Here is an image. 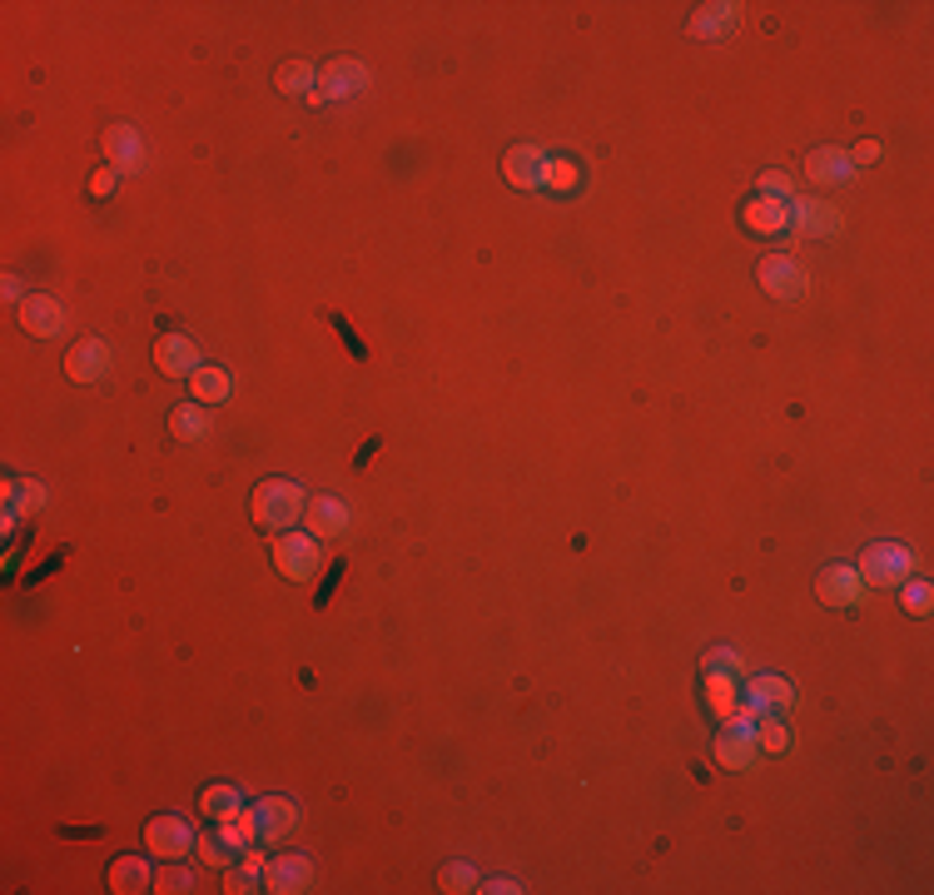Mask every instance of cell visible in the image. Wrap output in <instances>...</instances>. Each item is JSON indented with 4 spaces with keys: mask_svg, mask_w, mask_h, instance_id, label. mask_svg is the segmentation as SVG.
Segmentation results:
<instances>
[{
    "mask_svg": "<svg viewBox=\"0 0 934 895\" xmlns=\"http://www.w3.org/2000/svg\"><path fill=\"white\" fill-rule=\"evenodd\" d=\"M254 522L269 532H283L293 528V522L304 518V488L289 483V478H264V483L254 488Z\"/></svg>",
    "mask_w": 934,
    "mask_h": 895,
    "instance_id": "6da1fadb",
    "label": "cell"
},
{
    "mask_svg": "<svg viewBox=\"0 0 934 895\" xmlns=\"http://www.w3.org/2000/svg\"><path fill=\"white\" fill-rule=\"evenodd\" d=\"M274 567L289 582H314L318 567H324V547H318L314 532H279L274 538Z\"/></svg>",
    "mask_w": 934,
    "mask_h": 895,
    "instance_id": "7a4b0ae2",
    "label": "cell"
},
{
    "mask_svg": "<svg viewBox=\"0 0 934 895\" xmlns=\"http://www.w3.org/2000/svg\"><path fill=\"white\" fill-rule=\"evenodd\" d=\"M910 567H914V553L905 542H875V547H864L855 572L870 588H899V582H910Z\"/></svg>",
    "mask_w": 934,
    "mask_h": 895,
    "instance_id": "3957f363",
    "label": "cell"
},
{
    "mask_svg": "<svg viewBox=\"0 0 934 895\" xmlns=\"http://www.w3.org/2000/svg\"><path fill=\"white\" fill-rule=\"evenodd\" d=\"M756 717H750L746 707H736V717H725V731L716 736V761L725 766V771H746V766H756Z\"/></svg>",
    "mask_w": 934,
    "mask_h": 895,
    "instance_id": "277c9868",
    "label": "cell"
},
{
    "mask_svg": "<svg viewBox=\"0 0 934 895\" xmlns=\"http://www.w3.org/2000/svg\"><path fill=\"white\" fill-rule=\"evenodd\" d=\"M144 846H150V856H160V860H185L189 850L199 846V836L185 816H154V821L144 825Z\"/></svg>",
    "mask_w": 934,
    "mask_h": 895,
    "instance_id": "5b68a950",
    "label": "cell"
},
{
    "mask_svg": "<svg viewBox=\"0 0 934 895\" xmlns=\"http://www.w3.org/2000/svg\"><path fill=\"white\" fill-rule=\"evenodd\" d=\"M806 283H810V274H806V264L800 260H791V254H766L760 260V289L771 299H800L806 294Z\"/></svg>",
    "mask_w": 934,
    "mask_h": 895,
    "instance_id": "8992f818",
    "label": "cell"
},
{
    "mask_svg": "<svg viewBox=\"0 0 934 895\" xmlns=\"http://www.w3.org/2000/svg\"><path fill=\"white\" fill-rule=\"evenodd\" d=\"M249 816H254V846H274V841H283L293 831V821H299V811H293L289 796H264L258 806H249Z\"/></svg>",
    "mask_w": 934,
    "mask_h": 895,
    "instance_id": "52a82bcc",
    "label": "cell"
},
{
    "mask_svg": "<svg viewBox=\"0 0 934 895\" xmlns=\"http://www.w3.org/2000/svg\"><path fill=\"white\" fill-rule=\"evenodd\" d=\"M110 364H115V354H110L105 339H75L71 354H65V374H71V383H100V378L110 374Z\"/></svg>",
    "mask_w": 934,
    "mask_h": 895,
    "instance_id": "ba28073f",
    "label": "cell"
},
{
    "mask_svg": "<svg viewBox=\"0 0 934 895\" xmlns=\"http://www.w3.org/2000/svg\"><path fill=\"white\" fill-rule=\"evenodd\" d=\"M363 90H368V65L363 60L339 55L318 71V94L324 100H349V94H363Z\"/></svg>",
    "mask_w": 934,
    "mask_h": 895,
    "instance_id": "9c48e42d",
    "label": "cell"
},
{
    "mask_svg": "<svg viewBox=\"0 0 934 895\" xmlns=\"http://www.w3.org/2000/svg\"><path fill=\"white\" fill-rule=\"evenodd\" d=\"M194 850H199V860H204V866H214V871H229L234 860L249 850V836H244V831H239L234 821H219L210 836H199Z\"/></svg>",
    "mask_w": 934,
    "mask_h": 895,
    "instance_id": "30bf717a",
    "label": "cell"
},
{
    "mask_svg": "<svg viewBox=\"0 0 934 895\" xmlns=\"http://www.w3.org/2000/svg\"><path fill=\"white\" fill-rule=\"evenodd\" d=\"M314 885V860L308 856H274L269 866H264V891H274V895H299V891H308Z\"/></svg>",
    "mask_w": 934,
    "mask_h": 895,
    "instance_id": "8fae6325",
    "label": "cell"
},
{
    "mask_svg": "<svg viewBox=\"0 0 934 895\" xmlns=\"http://www.w3.org/2000/svg\"><path fill=\"white\" fill-rule=\"evenodd\" d=\"M154 364H160V374L169 378H194L199 368V343L189 339V333H164L160 343H154Z\"/></svg>",
    "mask_w": 934,
    "mask_h": 895,
    "instance_id": "7c38bea8",
    "label": "cell"
},
{
    "mask_svg": "<svg viewBox=\"0 0 934 895\" xmlns=\"http://www.w3.org/2000/svg\"><path fill=\"white\" fill-rule=\"evenodd\" d=\"M304 522H308V532H314L318 542H328V538H343V532H349L353 513H349V503L318 493V497H308L304 503Z\"/></svg>",
    "mask_w": 934,
    "mask_h": 895,
    "instance_id": "4fadbf2b",
    "label": "cell"
},
{
    "mask_svg": "<svg viewBox=\"0 0 934 895\" xmlns=\"http://www.w3.org/2000/svg\"><path fill=\"white\" fill-rule=\"evenodd\" d=\"M547 150H538V144H517V150H507V160H503V175H507V185H517V189H542L547 185Z\"/></svg>",
    "mask_w": 934,
    "mask_h": 895,
    "instance_id": "5bb4252c",
    "label": "cell"
},
{
    "mask_svg": "<svg viewBox=\"0 0 934 895\" xmlns=\"http://www.w3.org/2000/svg\"><path fill=\"white\" fill-rule=\"evenodd\" d=\"M860 572L855 567H845V563H830V567H820V578H816V597L825 602V607H855L860 602Z\"/></svg>",
    "mask_w": 934,
    "mask_h": 895,
    "instance_id": "9a60e30c",
    "label": "cell"
},
{
    "mask_svg": "<svg viewBox=\"0 0 934 895\" xmlns=\"http://www.w3.org/2000/svg\"><path fill=\"white\" fill-rule=\"evenodd\" d=\"M741 696H746L750 717H766V711H791L795 686L785 682V677H756V682L741 686Z\"/></svg>",
    "mask_w": 934,
    "mask_h": 895,
    "instance_id": "2e32d148",
    "label": "cell"
},
{
    "mask_svg": "<svg viewBox=\"0 0 934 895\" xmlns=\"http://www.w3.org/2000/svg\"><path fill=\"white\" fill-rule=\"evenodd\" d=\"M741 219H746L750 235L771 239V235H785L791 229V200H771V194H756V200L741 210Z\"/></svg>",
    "mask_w": 934,
    "mask_h": 895,
    "instance_id": "e0dca14e",
    "label": "cell"
},
{
    "mask_svg": "<svg viewBox=\"0 0 934 895\" xmlns=\"http://www.w3.org/2000/svg\"><path fill=\"white\" fill-rule=\"evenodd\" d=\"M21 329L36 333V339H55L60 329H65V308H60V299L50 294H30L21 304Z\"/></svg>",
    "mask_w": 934,
    "mask_h": 895,
    "instance_id": "ac0fdd59",
    "label": "cell"
},
{
    "mask_svg": "<svg viewBox=\"0 0 934 895\" xmlns=\"http://www.w3.org/2000/svg\"><path fill=\"white\" fill-rule=\"evenodd\" d=\"M791 229L795 235H835L841 229V214L825 200H791Z\"/></svg>",
    "mask_w": 934,
    "mask_h": 895,
    "instance_id": "d6986e66",
    "label": "cell"
},
{
    "mask_svg": "<svg viewBox=\"0 0 934 895\" xmlns=\"http://www.w3.org/2000/svg\"><path fill=\"white\" fill-rule=\"evenodd\" d=\"M850 175H855L850 160H845V150H835V144L806 154V179L810 185H845Z\"/></svg>",
    "mask_w": 934,
    "mask_h": 895,
    "instance_id": "ffe728a7",
    "label": "cell"
},
{
    "mask_svg": "<svg viewBox=\"0 0 934 895\" xmlns=\"http://www.w3.org/2000/svg\"><path fill=\"white\" fill-rule=\"evenodd\" d=\"M279 85L283 94H293V100H308V105H318L324 94H318V71L308 65V60H289V65H279Z\"/></svg>",
    "mask_w": 934,
    "mask_h": 895,
    "instance_id": "44dd1931",
    "label": "cell"
},
{
    "mask_svg": "<svg viewBox=\"0 0 934 895\" xmlns=\"http://www.w3.org/2000/svg\"><path fill=\"white\" fill-rule=\"evenodd\" d=\"M264 866H269V860H264V850L249 846L244 856H239V860L229 866V871H224V891H234V895L258 891V885H264Z\"/></svg>",
    "mask_w": 934,
    "mask_h": 895,
    "instance_id": "7402d4cb",
    "label": "cell"
},
{
    "mask_svg": "<svg viewBox=\"0 0 934 895\" xmlns=\"http://www.w3.org/2000/svg\"><path fill=\"white\" fill-rule=\"evenodd\" d=\"M706 707L716 711V717H736L741 707V677H731V671H706Z\"/></svg>",
    "mask_w": 934,
    "mask_h": 895,
    "instance_id": "603a6c76",
    "label": "cell"
},
{
    "mask_svg": "<svg viewBox=\"0 0 934 895\" xmlns=\"http://www.w3.org/2000/svg\"><path fill=\"white\" fill-rule=\"evenodd\" d=\"M110 891L119 895H140V891H154V875H150V860L140 856H125L110 866Z\"/></svg>",
    "mask_w": 934,
    "mask_h": 895,
    "instance_id": "cb8c5ba5",
    "label": "cell"
},
{
    "mask_svg": "<svg viewBox=\"0 0 934 895\" xmlns=\"http://www.w3.org/2000/svg\"><path fill=\"white\" fill-rule=\"evenodd\" d=\"M189 393H194V403H204V408H210V403H229V393H234V374L229 368H199L194 378H189Z\"/></svg>",
    "mask_w": 934,
    "mask_h": 895,
    "instance_id": "d4e9b609",
    "label": "cell"
},
{
    "mask_svg": "<svg viewBox=\"0 0 934 895\" xmlns=\"http://www.w3.org/2000/svg\"><path fill=\"white\" fill-rule=\"evenodd\" d=\"M736 11H741V5H731V0H716V5H700V11L691 15V36H706V40L725 36V30L736 25Z\"/></svg>",
    "mask_w": 934,
    "mask_h": 895,
    "instance_id": "484cf974",
    "label": "cell"
},
{
    "mask_svg": "<svg viewBox=\"0 0 934 895\" xmlns=\"http://www.w3.org/2000/svg\"><path fill=\"white\" fill-rule=\"evenodd\" d=\"M105 154L115 169H135L140 165V135L129 130V125H110L105 130Z\"/></svg>",
    "mask_w": 934,
    "mask_h": 895,
    "instance_id": "4316f807",
    "label": "cell"
},
{
    "mask_svg": "<svg viewBox=\"0 0 934 895\" xmlns=\"http://www.w3.org/2000/svg\"><path fill=\"white\" fill-rule=\"evenodd\" d=\"M169 433H175L179 443H199V438L210 433V413H204V403H179V408L169 413Z\"/></svg>",
    "mask_w": 934,
    "mask_h": 895,
    "instance_id": "83f0119b",
    "label": "cell"
},
{
    "mask_svg": "<svg viewBox=\"0 0 934 895\" xmlns=\"http://www.w3.org/2000/svg\"><path fill=\"white\" fill-rule=\"evenodd\" d=\"M199 811L210 816V821H234V816L244 811V796H239V786H204Z\"/></svg>",
    "mask_w": 934,
    "mask_h": 895,
    "instance_id": "f1b7e54d",
    "label": "cell"
},
{
    "mask_svg": "<svg viewBox=\"0 0 934 895\" xmlns=\"http://www.w3.org/2000/svg\"><path fill=\"white\" fill-rule=\"evenodd\" d=\"M756 746L760 752H785V746H791L785 711H766V717H756Z\"/></svg>",
    "mask_w": 934,
    "mask_h": 895,
    "instance_id": "f546056e",
    "label": "cell"
},
{
    "mask_svg": "<svg viewBox=\"0 0 934 895\" xmlns=\"http://www.w3.org/2000/svg\"><path fill=\"white\" fill-rule=\"evenodd\" d=\"M438 885H443L447 895L478 891V871H472V866H467V860H453V866H443V871H438Z\"/></svg>",
    "mask_w": 934,
    "mask_h": 895,
    "instance_id": "4dcf8cb0",
    "label": "cell"
},
{
    "mask_svg": "<svg viewBox=\"0 0 934 895\" xmlns=\"http://www.w3.org/2000/svg\"><path fill=\"white\" fill-rule=\"evenodd\" d=\"M899 607L910 617H924L934 607V588L930 582H899Z\"/></svg>",
    "mask_w": 934,
    "mask_h": 895,
    "instance_id": "1f68e13d",
    "label": "cell"
},
{
    "mask_svg": "<svg viewBox=\"0 0 934 895\" xmlns=\"http://www.w3.org/2000/svg\"><path fill=\"white\" fill-rule=\"evenodd\" d=\"M154 891H164V895H185V891H194V871H185L179 860H169L160 875H154Z\"/></svg>",
    "mask_w": 934,
    "mask_h": 895,
    "instance_id": "d6a6232c",
    "label": "cell"
},
{
    "mask_svg": "<svg viewBox=\"0 0 934 895\" xmlns=\"http://www.w3.org/2000/svg\"><path fill=\"white\" fill-rule=\"evenodd\" d=\"M577 179L582 175H577L572 160H552L547 165V189H561V194H567V189H577Z\"/></svg>",
    "mask_w": 934,
    "mask_h": 895,
    "instance_id": "836d02e7",
    "label": "cell"
},
{
    "mask_svg": "<svg viewBox=\"0 0 934 895\" xmlns=\"http://www.w3.org/2000/svg\"><path fill=\"white\" fill-rule=\"evenodd\" d=\"M706 671H731V677H746V667H741V657L731 647L706 652Z\"/></svg>",
    "mask_w": 934,
    "mask_h": 895,
    "instance_id": "e575fe53",
    "label": "cell"
},
{
    "mask_svg": "<svg viewBox=\"0 0 934 895\" xmlns=\"http://www.w3.org/2000/svg\"><path fill=\"white\" fill-rule=\"evenodd\" d=\"M760 194H771V200H791V175L766 169V175H760Z\"/></svg>",
    "mask_w": 934,
    "mask_h": 895,
    "instance_id": "d590c367",
    "label": "cell"
},
{
    "mask_svg": "<svg viewBox=\"0 0 934 895\" xmlns=\"http://www.w3.org/2000/svg\"><path fill=\"white\" fill-rule=\"evenodd\" d=\"M115 185H119V169H115V165H105V169H94L90 194H94V200H105V194H115Z\"/></svg>",
    "mask_w": 934,
    "mask_h": 895,
    "instance_id": "8d00e7d4",
    "label": "cell"
},
{
    "mask_svg": "<svg viewBox=\"0 0 934 895\" xmlns=\"http://www.w3.org/2000/svg\"><path fill=\"white\" fill-rule=\"evenodd\" d=\"M845 160H850V169H864V165H875V160H880V144H875V140H860V144H855L850 154H845Z\"/></svg>",
    "mask_w": 934,
    "mask_h": 895,
    "instance_id": "74e56055",
    "label": "cell"
},
{
    "mask_svg": "<svg viewBox=\"0 0 934 895\" xmlns=\"http://www.w3.org/2000/svg\"><path fill=\"white\" fill-rule=\"evenodd\" d=\"M478 891H488V895H517V891H522V885H517V881H507V875H503V881H488V885H478Z\"/></svg>",
    "mask_w": 934,
    "mask_h": 895,
    "instance_id": "f35d334b",
    "label": "cell"
},
{
    "mask_svg": "<svg viewBox=\"0 0 934 895\" xmlns=\"http://www.w3.org/2000/svg\"><path fill=\"white\" fill-rule=\"evenodd\" d=\"M0 294L11 299V304H25V294H21V279H15V274H5V289H0Z\"/></svg>",
    "mask_w": 934,
    "mask_h": 895,
    "instance_id": "ab89813d",
    "label": "cell"
}]
</instances>
